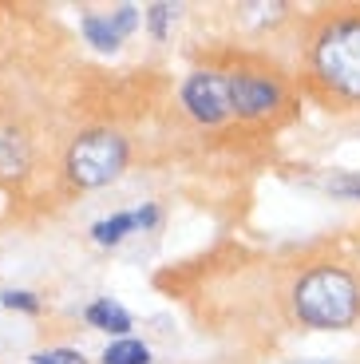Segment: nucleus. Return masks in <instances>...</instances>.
I'll return each mask as SVG.
<instances>
[{
	"label": "nucleus",
	"instance_id": "3",
	"mask_svg": "<svg viewBox=\"0 0 360 364\" xmlns=\"http://www.w3.org/2000/svg\"><path fill=\"white\" fill-rule=\"evenodd\" d=\"M127 166V139L115 131H91L80 135L68 151V174L75 186H103Z\"/></svg>",
	"mask_w": 360,
	"mask_h": 364
},
{
	"label": "nucleus",
	"instance_id": "14",
	"mask_svg": "<svg viewBox=\"0 0 360 364\" xmlns=\"http://www.w3.org/2000/svg\"><path fill=\"white\" fill-rule=\"evenodd\" d=\"M0 301H4L9 309H24V313H36V309H40V301L32 297V293H16V289H12V293H4Z\"/></svg>",
	"mask_w": 360,
	"mask_h": 364
},
{
	"label": "nucleus",
	"instance_id": "9",
	"mask_svg": "<svg viewBox=\"0 0 360 364\" xmlns=\"http://www.w3.org/2000/svg\"><path fill=\"white\" fill-rule=\"evenodd\" d=\"M88 325H95V328H103V333H115V337H123L127 328H131V317H127V309L123 305H115L111 297H103V301H95V305H88Z\"/></svg>",
	"mask_w": 360,
	"mask_h": 364
},
{
	"label": "nucleus",
	"instance_id": "11",
	"mask_svg": "<svg viewBox=\"0 0 360 364\" xmlns=\"http://www.w3.org/2000/svg\"><path fill=\"white\" fill-rule=\"evenodd\" d=\"M329 191H333L337 198H356L360 202V171H349V174L329 178Z\"/></svg>",
	"mask_w": 360,
	"mask_h": 364
},
{
	"label": "nucleus",
	"instance_id": "10",
	"mask_svg": "<svg viewBox=\"0 0 360 364\" xmlns=\"http://www.w3.org/2000/svg\"><path fill=\"white\" fill-rule=\"evenodd\" d=\"M151 360V348L143 345V341H115V345H107V353H103V364H147Z\"/></svg>",
	"mask_w": 360,
	"mask_h": 364
},
{
	"label": "nucleus",
	"instance_id": "13",
	"mask_svg": "<svg viewBox=\"0 0 360 364\" xmlns=\"http://www.w3.org/2000/svg\"><path fill=\"white\" fill-rule=\"evenodd\" d=\"M174 16V9H171V4H151V9H147V20H151V32H154V36H166V20H171Z\"/></svg>",
	"mask_w": 360,
	"mask_h": 364
},
{
	"label": "nucleus",
	"instance_id": "2",
	"mask_svg": "<svg viewBox=\"0 0 360 364\" xmlns=\"http://www.w3.org/2000/svg\"><path fill=\"white\" fill-rule=\"evenodd\" d=\"M313 64L337 95L360 100V20H337L324 28L313 48Z\"/></svg>",
	"mask_w": 360,
	"mask_h": 364
},
{
	"label": "nucleus",
	"instance_id": "7",
	"mask_svg": "<svg viewBox=\"0 0 360 364\" xmlns=\"http://www.w3.org/2000/svg\"><path fill=\"white\" fill-rule=\"evenodd\" d=\"M154 222H159V210L147 206V210H131V214H115V218L95 222V226H91V234H95V242H100V246H115L119 237H127L131 230L154 226Z\"/></svg>",
	"mask_w": 360,
	"mask_h": 364
},
{
	"label": "nucleus",
	"instance_id": "12",
	"mask_svg": "<svg viewBox=\"0 0 360 364\" xmlns=\"http://www.w3.org/2000/svg\"><path fill=\"white\" fill-rule=\"evenodd\" d=\"M36 364H83V356L75 348H44V353L32 356Z\"/></svg>",
	"mask_w": 360,
	"mask_h": 364
},
{
	"label": "nucleus",
	"instance_id": "1",
	"mask_svg": "<svg viewBox=\"0 0 360 364\" xmlns=\"http://www.w3.org/2000/svg\"><path fill=\"white\" fill-rule=\"evenodd\" d=\"M293 309L313 328H344L360 313V289L344 269L321 265V269L305 273L297 282V289H293Z\"/></svg>",
	"mask_w": 360,
	"mask_h": 364
},
{
	"label": "nucleus",
	"instance_id": "8",
	"mask_svg": "<svg viewBox=\"0 0 360 364\" xmlns=\"http://www.w3.org/2000/svg\"><path fill=\"white\" fill-rule=\"evenodd\" d=\"M28 163H32L28 139L16 127H0V174L4 178H16V174L28 171Z\"/></svg>",
	"mask_w": 360,
	"mask_h": 364
},
{
	"label": "nucleus",
	"instance_id": "4",
	"mask_svg": "<svg viewBox=\"0 0 360 364\" xmlns=\"http://www.w3.org/2000/svg\"><path fill=\"white\" fill-rule=\"evenodd\" d=\"M182 103L198 123H222L230 115V75L222 72H194L182 83Z\"/></svg>",
	"mask_w": 360,
	"mask_h": 364
},
{
	"label": "nucleus",
	"instance_id": "5",
	"mask_svg": "<svg viewBox=\"0 0 360 364\" xmlns=\"http://www.w3.org/2000/svg\"><path fill=\"white\" fill-rule=\"evenodd\" d=\"M281 107V87L270 75L238 72L230 75V115L242 119H265Z\"/></svg>",
	"mask_w": 360,
	"mask_h": 364
},
{
	"label": "nucleus",
	"instance_id": "6",
	"mask_svg": "<svg viewBox=\"0 0 360 364\" xmlns=\"http://www.w3.org/2000/svg\"><path fill=\"white\" fill-rule=\"evenodd\" d=\"M135 24H139L135 4H123V9H115L111 16L88 12V16H83V36H88V44L100 48V52H115V48L135 32Z\"/></svg>",
	"mask_w": 360,
	"mask_h": 364
}]
</instances>
